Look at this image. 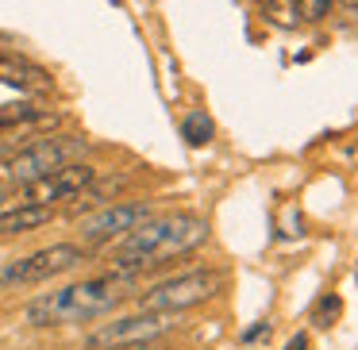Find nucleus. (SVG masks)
Listing matches in <instances>:
<instances>
[{
  "label": "nucleus",
  "instance_id": "12",
  "mask_svg": "<svg viewBox=\"0 0 358 350\" xmlns=\"http://www.w3.org/2000/svg\"><path fill=\"white\" fill-rule=\"evenodd\" d=\"M127 185V177H93L85 189H81L78 196H73V208H70V216H78V212H85V208H104V204L112 200V196L120 193V189Z\"/></svg>",
  "mask_w": 358,
  "mask_h": 350
},
{
  "label": "nucleus",
  "instance_id": "16",
  "mask_svg": "<svg viewBox=\"0 0 358 350\" xmlns=\"http://www.w3.org/2000/svg\"><path fill=\"white\" fill-rule=\"evenodd\" d=\"M335 0H296V16L304 20V24H320V20L331 12Z\"/></svg>",
  "mask_w": 358,
  "mask_h": 350
},
{
  "label": "nucleus",
  "instance_id": "19",
  "mask_svg": "<svg viewBox=\"0 0 358 350\" xmlns=\"http://www.w3.org/2000/svg\"><path fill=\"white\" fill-rule=\"evenodd\" d=\"M285 350H308V339H304V335H293V339L285 342Z\"/></svg>",
  "mask_w": 358,
  "mask_h": 350
},
{
  "label": "nucleus",
  "instance_id": "18",
  "mask_svg": "<svg viewBox=\"0 0 358 350\" xmlns=\"http://www.w3.org/2000/svg\"><path fill=\"white\" fill-rule=\"evenodd\" d=\"M243 342H258V339H270V323H255V327H247V331L239 335Z\"/></svg>",
  "mask_w": 358,
  "mask_h": 350
},
{
  "label": "nucleus",
  "instance_id": "8",
  "mask_svg": "<svg viewBox=\"0 0 358 350\" xmlns=\"http://www.w3.org/2000/svg\"><path fill=\"white\" fill-rule=\"evenodd\" d=\"M155 212H150L147 200H120V204H104V208H96L93 216L81 219V239L89 242V247H96V242H108V239H120V235H127L131 227H139L143 219H150Z\"/></svg>",
  "mask_w": 358,
  "mask_h": 350
},
{
  "label": "nucleus",
  "instance_id": "21",
  "mask_svg": "<svg viewBox=\"0 0 358 350\" xmlns=\"http://www.w3.org/2000/svg\"><path fill=\"white\" fill-rule=\"evenodd\" d=\"M4 196H8V189H0V204H4Z\"/></svg>",
  "mask_w": 358,
  "mask_h": 350
},
{
  "label": "nucleus",
  "instance_id": "15",
  "mask_svg": "<svg viewBox=\"0 0 358 350\" xmlns=\"http://www.w3.org/2000/svg\"><path fill=\"white\" fill-rule=\"evenodd\" d=\"M262 16L278 27H296V0H262Z\"/></svg>",
  "mask_w": 358,
  "mask_h": 350
},
{
  "label": "nucleus",
  "instance_id": "22",
  "mask_svg": "<svg viewBox=\"0 0 358 350\" xmlns=\"http://www.w3.org/2000/svg\"><path fill=\"white\" fill-rule=\"evenodd\" d=\"M131 350H150V347H131Z\"/></svg>",
  "mask_w": 358,
  "mask_h": 350
},
{
  "label": "nucleus",
  "instance_id": "4",
  "mask_svg": "<svg viewBox=\"0 0 358 350\" xmlns=\"http://www.w3.org/2000/svg\"><path fill=\"white\" fill-rule=\"evenodd\" d=\"M220 289H224V273L220 270H189V273H178V277H166L158 285H150L147 293H139V308L185 312V308L212 300Z\"/></svg>",
  "mask_w": 358,
  "mask_h": 350
},
{
  "label": "nucleus",
  "instance_id": "20",
  "mask_svg": "<svg viewBox=\"0 0 358 350\" xmlns=\"http://www.w3.org/2000/svg\"><path fill=\"white\" fill-rule=\"evenodd\" d=\"M339 4H343V8H350V12L358 8V0H339Z\"/></svg>",
  "mask_w": 358,
  "mask_h": 350
},
{
  "label": "nucleus",
  "instance_id": "5",
  "mask_svg": "<svg viewBox=\"0 0 358 350\" xmlns=\"http://www.w3.org/2000/svg\"><path fill=\"white\" fill-rule=\"evenodd\" d=\"M178 327V312H150L143 308L139 316H124L101 323L93 335L85 339L89 350H131V347H150L155 339H162L166 331Z\"/></svg>",
  "mask_w": 358,
  "mask_h": 350
},
{
  "label": "nucleus",
  "instance_id": "6",
  "mask_svg": "<svg viewBox=\"0 0 358 350\" xmlns=\"http://www.w3.org/2000/svg\"><path fill=\"white\" fill-rule=\"evenodd\" d=\"M81 262H85V247L55 242V247H43L35 254L20 258V262H8L0 270V285H39V281H50L58 273H70Z\"/></svg>",
  "mask_w": 358,
  "mask_h": 350
},
{
  "label": "nucleus",
  "instance_id": "11",
  "mask_svg": "<svg viewBox=\"0 0 358 350\" xmlns=\"http://www.w3.org/2000/svg\"><path fill=\"white\" fill-rule=\"evenodd\" d=\"M55 124H58V116H43V119H35V124L12 127V131H0V166L8 162V158H16L31 139H39V131H47V127H55Z\"/></svg>",
  "mask_w": 358,
  "mask_h": 350
},
{
  "label": "nucleus",
  "instance_id": "7",
  "mask_svg": "<svg viewBox=\"0 0 358 350\" xmlns=\"http://www.w3.org/2000/svg\"><path fill=\"white\" fill-rule=\"evenodd\" d=\"M93 177H96L93 166L70 162V166H62V170L43 173V177L27 181V185H16V189H20V200L24 204H47V208H55L58 200H73Z\"/></svg>",
  "mask_w": 358,
  "mask_h": 350
},
{
  "label": "nucleus",
  "instance_id": "10",
  "mask_svg": "<svg viewBox=\"0 0 358 350\" xmlns=\"http://www.w3.org/2000/svg\"><path fill=\"white\" fill-rule=\"evenodd\" d=\"M55 219V208L47 204H12V208L0 212V239H8V235H24V231H35V227L50 224Z\"/></svg>",
  "mask_w": 358,
  "mask_h": 350
},
{
  "label": "nucleus",
  "instance_id": "13",
  "mask_svg": "<svg viewBox=\"0 0 358 350\" xmlns=\"http://www.w3.org/2000/svg\"><path fill=\"white\" fill-rule=\"evenodd\" d=\"M50 116L47 108H39L35 101H16V104H0V131H12V127L35 124V119Z\"/></svg>",
  "mask_w": 358,
  "mask_h": 350
},
{
  "label": "nucleus",
  "instance_id": "9",
  "mask_svg": "<svg viewBox=\"0 0 358 350\" xmlns=\"http://www.w3.org/2000/svg\"><path fill=\"white\" fill-rule=\"evenodd\" d=\"M0 81L20 89V93H47L50 89V73L43 66L27 62L20 54H4V50H0Z\"/></svg>",
  "mask_w": 358,
  "mask_h": 350
},
{
  "label": "nucleus",
  "instance_id": "17",
  "mask_svg": "<svg viewBox=\"0 0 358 350\" xmlns=\"http://www.w3.org/2000/svg\"><path fill=\"white\" fill-rule=\"evenodd\" d=\"M339 312H343V300L339 296H320V304H316V327H331L335 319H339Z\"/></svg>",
  "mask_w": 358,
  "mask_h": 350
},
{
  "label": "nucleus",
  "instance_id": "14",
  "mask_svg": "<svg viewBox=\"0 0 358 350\" xmlns=\"http://www.w3.org/2000/svg\"><path fill=\"white\" fill-rule=\"evenodd\" d=\"M212 135H216V127H212V119L204 116V112H189V116L181 119V139H185L189 147H204V143H212Z\"/></svg>",
  "mask_w": 358,
  "mask_h": 350
},
{
  "label": "nucleus",
  "instance_id": "2",
  "mask_svg": "<svg viewBox=\"0 0 358 350\" xmlns=\"http://www.w3.org/2000/svg\"><path fill=\"white\" fill-rule=\"evenodd\" d=\"M208 239V224L201 216H189V212H173V216H150L143 219L139 227L124 235V242L116 247V262L124 270H155V265H166L173 258L196 250Z\"/></svg>",
  "mask_w": 358,
  "mask_h": 350
},
{
  "label": "nucleus",
  "instance_id": "1",
  "mask_svg": "<svg viewBox=\"0 0 358 350\" xmlns=\"http://www.w3.org/2000/svg\"><path fill=\"white\" fill-rule=\"evenodd\" d=\"M139 273L124 270V265H112L101 277L78 281V285H66L58 293H43L27 304V323L31 327H62V323H89V319L108 316L112 308L131 296Z\"/></svg>",
  "mask_w": 358,
  "mask_h": 350
},
{
  "label": "nucleus",
  "instance_id": "3",
  "mask_svg": "<svg viewBox=\"0 0 358 350\" xmlns=\"http://www.w3.org/2000/svg\"><path fill=\"white\" fill-rule=\"evenodd\" d=\"M85 154H89V139H81V135H39L16 158H8L0 170H4L8 185H27V181L43 177V173H55L70 162H81Z\"/></svg>",
  "mask_w": 358,
  "mask_h": 350
}]
</instances>
